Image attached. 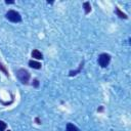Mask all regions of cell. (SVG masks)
<instances>
[{"mask_svg": "<svg viewBox=\"0 0 131 131\" xmlns=\"http://www.w3.org/2000/svg\"><path fill=\"white\" fill-rule=\"evenodd\" d=\"M16 77L19 80V82H21L23 84H28L29 80H30V74L27 70L25 69H19L16 71Z\"/></svg>", "mask_w": 131, "mask_h": 131, "instance_id": "cell-1", "label": "cell"}, {"mask_svg": "<svg viewBox=\"0 0 131 131\" xmlns=\"http://www.w3.org/2000/svg\"><path fill=\"white\" fill-rule=\"evenodd\" d=\"M5 16H6V18H7L8 20H10V21H12V23H19V21L21 20L20 14H19L17 11H15V10H8V11L6 12Z\"/></svg>", "mask_w": 131, "mask_h": 131, "instance_id": "cell-2", "label": "cell"}, {"mask_svg": "<svg viewBox=\"0 0 131 131\" xmlns=\"http://www.w3.org/2000/svg\"><path fill=\"white\" fill-rule=\"evenodd\" d=\"M111 61V55L107 54V53H101L99 56H98V64L101 67V68H105L108 66Z\"/></svg>", "mask_w": 131, "mask_h": 131, "instance_id": "cell-3", "label": "cell"}, {"mask_svg": "<svg viewBox=\"0 0 131 131\" xmlns=\"http://www.w3.org/2000/svg\"><path fill=\"white\" fill-rule=\"evenodd\" d=\"M32 57L35 58V59H42L43 58V54L38 49H35V50L32 51Z\"/></svg>", "mask_w": 131, "mask_h": 131, "instance_id": "cell-4", "label": "cell"}, {"mask_svg": "<svg viewBox=\"0 0 131 131\" xmlns=\"http://www.w3.org/2000/svg\"><path fill=\"white\" fill-rule=\"evenodd\" d=\"M29 66L31 68H33V69H36V70L41 69V63L38 62V61H36V60H30L29 61Z\"/></svg>", "mask_w": 131, "mask_h": 131, "instance_id": "cell-5", "label": "cell"}, {"mask_svg": "<svg viewBox=\"0 0 131 131\" xmlns=\"http://www.w3.org/2000/svg\"><path fill=\"white\" fill-rule=\"evenodd\" d=\"M66 131H80L78 127H76L74 124L72 123H69L67 125V128H66Z\"/></svg>", "mask_w": 131, "mask_h": 131, "instance_id": "cell-6", "label": "cell"}, {"mask_svg": "<svg viewBox=\"0 0 131 131\" xmlns=\"http://www.w3.org/2000/svg\"><path fill=\"white\" fill-rule=\"evenodd\" d=\"M83 6H84V10H85V13H89L91 11V5L89 2H84L83 3Z\"/></svg>", "mask_w": 131, "mask_h": 131, "instance_id": "cell-7", "label": "cell"}, {"mask_svg": "<svg viewBox=\"0 0 131 131\" xmlns=\"http://www.w3.org/2000/svg\"><path fill=\"white\" fill-rule=\"evenodd\" d=\"M115 11H116V13H117V15L119 16V17H121V18H127V15L124 13V12H122L118 7H116V9H115Z\"/></svg>", "mask_w": 131, "mask_h": 131, "instance_id": "cell-8", "label": "cell"}, {"mask_svg": "<svg viewBox=\"0 0 131 131\" xmlns=\"http://www.w3.org/2000/svg\"><path fill=\"white\" fill-rule=\"evenodd\" d=\"M83 64H84V62L82 61L81 62V64H80V67H79V69L78 70H76V71H71L70 72V76H75V75H77L78 73H80V71H81V69L83 68Z\"/></svg>", "mask_w": 131, "mask_h": 131, "instance_id": "cell-9", "label": "cell"}, {"mask_svg": "<svg viewBox=\"0 0 131 131\" xmlns=\"http://www.w3.org/2000/svg\"><path fill=\"white\" fill-rule=\"evenodd\" d=\"M6 127H7L6 123L4 121H0V131H4L6 129Z\"/></svg>", "mask_w": 131, "mask_h": 131, "instance_id": "cell-10", "label": "cell"}, {"mask_svg": "<svg viewBox=\"0 0 131 131\" xmlns=\"http://www.w3.org/2000/svg\"><path fill=\"white\" fill-rule=\"evenodd\" d=\"M0 70H1V71H2V72H3V73H4L5 75H6V76H8V72L6 71L5 67H3V64H2L1 62H0Z\"/></svg>", "mask_w": 131, "mask_h": 131, "instance_id": "cell-11", "label": "cell"}, {"mask_svg": "<svg viewBox=\"0 0 131 131\" xmlns=\"http://www.w3.org/2000/svg\"><path fill=\"white\" fill-rule=\"evenodd\" d=\"M33 85H34L35 87H38V86H39V81H38L37 79H35L34 82H33Z\"/></svg>", "mask_w": 131, "mask_h": 131, "instance_id": "cell-12", "label": "cell"}, {"mask_svg": "<svg viewBox=\"0 0 131 131\" xmlns=\"http://www.w3.org/2000/svg\"><path fill=\"white\" fill-rule=\"evenodd\" d=\"M35 121L37 122V124H41V121L39 120V118H36V119H35Z\"/></svg>", "mask_w": 131, "mask_h": 131, "instance_id": "cell-13", "label": "cell"}, {"mask_svg": "<svg viewBox=\"0 0 131 131\" xmlns=\"http://www.w3.org/2000/svg\"><path fill=\"white\" fill-rule=\"evenodd\" d=\"M14 3V1H6V4H12Z\"/></svg>", "mask_w": 131, "mask_h": 131, "instance_id": "cell-14", "label": "cell"}, {"mask_svg": "<svg viewBox=\"0 0 131 131\" xmlns=\"http://www.w3.org/2000/svg\"><path fill=\"white\" fill-rule=\"evenodd\" d=\"M7 131H10V130H7Z\"/></svg>", "mask_w": 131, "mask_h": 131, "instance_id": "cell-15", "label": "cell"}]
</instances>
